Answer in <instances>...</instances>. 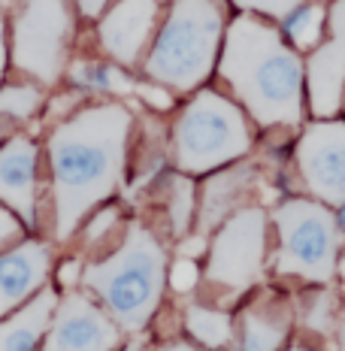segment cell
Segmentation results:
<instances>
[{"instance_id": "ac0fdd59", "label": "cell", "mask_w": 345, "mask_h": 351, "mask_svg": "<svg viewBox=\"0 0 345 351\" xmlns=\"http://www.w3.org/2000/svg\"><path fill=\"white\" fill-rule=\"evenodd\" d=\"M188 333L194 336L200 346L206 348H222L230 342V315L218 309H206V306H191L185 315Z\"/></svg>"}, {"instance_id": "4fadbf2b", "label": "cell", "mask_w": 345, "mask_h": 351, "mask_svg": "<svg viewBox=\"0 0 345 351\" xmlns=\"http://www.w3.org/2000/svg\"><path fill=\"white\" fill-rule=\"evenodd\" d=\"M49 252L43 243H25L0 254V315L16 309L46 279Z\"/></svg>"}, {"instance_id": "f546056e", "label": "cell", "mask_w": 345, "mask_h": 351, "mask_svg": "<svg viewBox=\"0 0 345 351\" xmlns=\"http://www.w3.org/2000/svg\"><path fill=\"white\" fill-rule=\"evenodd\" d=\"M336 351H345V318L336 324Z\"/></svg>"}, {"instance_id": "4dcf8cb0", "label": "cell", "mask_w": 345, "mask_h": 351, "mask_svg": "<svg viewBox=\"0 0 345 351\" xmlns=\"http://www.w3.org/2000/svg\"><path fill=\"white\" fill-rule=\"evenodd\" d=\"M158 351H197V348L185 346V342H170V346H160Z\"/></svg>"}, {"instance_id": "1f68e13d", "label": "cell", "mask_w": 345, "mask_h": 351, "mask_svg": "<svg viewBox=\"0 0 345 351\" xmlns=\"http://www.w3.org/2000/svg\"><path fill=\"white\" fill-rule=\"evenodd\" d=\"M6 64V43H3V21H0V73H3Z\"/></svg>"}, {"instance_id": "484cf974", "label": "cell", "mask_w": 345, "mask_h": 351, "mask_svg": "<svg viewBox=\"0 0 345 351\" xmlns=\"http://www.w3.org/2000/svg\"><path fill=\"white\" fill-rule=\"evenodd\" d=\"M115 218H119V212H115L112 206L104 209V212H100V215L91 221V228L85 230V239H88V243H97V237H104V233H106L109 228H112Z\"/></svg>"}, {"instance_id": "836d02e7", "label": "cell", "mask_w": 345, "mask_h": 351, "mask_svg": "<svg viewBox=\"0 0 345 351\" xmlns=\"http://www.w3.org/2000/svg\"><path fill=\"white\" fill-rule=\"evenodd\" d=\"M64 282H70L73 279V263H67V267H64V276H61Z\"/></svg>"}, {"instance_id": "603a6c76", "label": "cell", "mask_w": 345, "mask_h": 351, "mask_svg": "<svg viewBox=\"0 0 345 351\" xmlns=\"http://www.w3.org/2000/svg\"><path fill=\"white\" fill-rule=\"evenodd\" d=\"M336 318V303L330 294H312L309 306H306V324L318 333H327Z\"/></svg>"}, {"instance_id": "d6986e66", "label": "cell", "mask_w": 345, "mask_h": 351, "mask_svg": "<svg viewBox=\"0 0 345 351\" xmlns=\"http://www.w3.org/2000/svg\"><path fill=\"white\" fill-rule=\"evenodd\" d=\"M73 82L91 88V91H104V94H121L130 88L124 73L109 67V64H100V61H79L76 67H73Z\"/></svg>"}, {"instance_id": "9a60e30c", "label": "cell", "mask_w": 345, "mask_h": 351, "mask_svg": "<svg viewBox=\"0 0 345 351\" xmlns=\"http://www.w3.org/2000/svg\"><path fill=\"white\" fill-rule=\"evenodd\" d=\"M52 312H55V294L43 291L21 312H16L10 321L0 324V351H36L40 339L52 324Z\"/></svg>"}, {"instance_id": "5b68a950", "label": "cell", "mask_w": 345, "mask_h": 351, "mask_svg": "<svg viewBox=\"0 0 345 351\" xmlns=\"http://www.w3.org/2000/svg\"><path fill=\"white\" fill-rule=\"evenodd\" d=\"M248 152L246 119L212 91L197 94L176 121V160L188 173H206Z\"/></svg>"}, {"instance_id": "52a82bcc", "label": "cell", "mask_w": 345, "mask_h": 351, "mask_svg": "<svg viewBox=\"0 0 345 351\" xmlns=\"http://www.w3.org/2000/svg\"><path fill=\"white\" fill-rule=\"evenodd\" d=\"M70 40L67 0H25L16 21V64L43 82L61 76Z\"/></svg>"}, {"instance_id": "e575fe53", "label": "cell", "mask_w": 345, "mask_h": 351, "mask_svg": "<svg viewBox=\"0 0 345 351\" xmlns=\"http://www.w3.org/2000/svg\"><path fill=\"white\" fill-rule=\"evenodd\" d=\"M124 351H143V342H130V346L124 348Z\"/></svg>"}, {"instance_id": "8fae6325", "label": "cell", "mask_w": 345, "mask_h": 351, "mask_svg": "<svg viewBox=\"0 0 345 351\" xmlns=\"http://www.w3.org/2000/svg\"><path fill=\"white\" fill-rule=\"evenodd\" d=\"M345 91V0L330 10V40L309 61V97L315 115H333Z\"/></svg>"}, {"instance_id": "d4e9b609", "label": "cell", "mask_w": 345, "mask_h": 351, "mask_svg": "<svg viewBox=\"0 0 345 351\" xmlns=\"http://www.w3.org/2000/svg\"><path fill=\"white\" fill-rule=\"evenodd\" d=\"M197 285V263L194 261H179L173 267V288L176 291H188V288H194Z\"/></svg>"}, {"instance_id": "30bf717a", "label": "cell", "mask_w": 345, "mask_h": 351, "mask_svg": "<svg viewBox=\"0 0 345 351\" xmlns=\"http://www.w3.org/2000/svg\"><path fill=\"white\" fill-rule=\"evenodd\" d=\"M121 333L112 318L104 315L88 297L70 294L58 306L43 351H115Z\"/></svg>"}, {"instance_id": "ffe728a7", "label": "cell", "mask_w": 345, "mask_h": 351, "mask_svg": "<svg viewBox=\"0 0 345 351\" xmlns=\"http://www.w3.org/2000/svg\"><path fill=\"white\" fill-rule=\"evenodd\" d=\"M321 25H324V12H321V6H312V3L297 6V10H291L288 16H285V34H288L294 40V46H300V49H309L318 43Z\"/></svg>"}, {"instance_id": "7c38bea8", "label": "cell", "mask_w": 345, "mask_h": 351, "mask_svg": "<svg viewBox=\"0 0 345 351\" xmlns=\"http://www.w3.org/2000/svg\"><path fill=\"white\" fill-rule=\"evenodd\" d=\"M158 3L155 0H119L112 12L100 25V43L112 58L134 64L143 52L152 27H155Z\"/></svg>"}, {"instance_id": "f1b7e54d", "label": "cell", "mask_w": 345, "mask_h": 351, "mask_svg": "<svg viewBox=\"0 0 345 351\" xmlns=\"http://www.w3.org/2000/svg\"><path fill=\"white\" fill-rule=\"evenodd\" d=\"M104 6H106V0H79V10H82L85 16H97Z\"/></svg>"}, {"instance_id": "8d00e7d4", "label": "cell", "mask_w": 345, "mask_h": 351, "mask_svg": "<svg viewBox=\"0 0 345 351\" xmlns=\"http://www.w3.org/2000/svg\"><path fill=\"white\" fill-rule=\"evenodd\" d=\"M342 273H345V261H342Z\"/></svg>"}, {"instance_id": "2e32d148", "label": "cell", "mask_w": 345, "mask_h": 351, "mask_svg": "<svg viewBox=\"0 0 345 351\" xmlns=\"http://www.w3.org/2000/svg\"><path fill=\"white\" fill-rule=\"evenodd\" d=\"M254 179L252 167H237V170H224L203 185L200 197V228L212 230L230 215V209L242 200V194H248V185Z\"/></svg>"}, {"instance_id": "4316f807", "label": "cell", "mask_w": 345, "mask_h": 351, "mask_svg": "<svg viewBox=\"0 0 345 351\" xmlns=\"http://www.w3.org/2000/svg\"><path fill=\"white\" fill-rule=\"evenodd\" d=\"M19 233H21V224L6 209H0V248L12 243V239H19Z\"/></svg>"}, {"instance_id": "cb8c5ba5", "label": "cell", "mask_w": 345, "mask_h": 351, "mask_svg": "<svg viewBox=\"0 0 345 351\" xmlns=\"http://www.w3.org/2000/svg\"><path fill=\"white\" fill-rule=\"evenodd\" d=\"M242 10H258V12H267V16H278L285 19L291 10H297L300 0H233Z\"/></svg>"}, {"instance_id": "8992f818", "label": "cell", "mask_w": 345, "mask_h": 351, "mask_svg": "<svg viewBox=\"0 0 345 351\" xmlns=\"http://www.w3.org/2000/svg\"><path fill=\"white\" fill-rule=\"evenodd\" d=\"M276 224L282 233L278 273L327 282L336 263V218L312 200H288L276 212Z\"/></svg>"}, {"instance_id": "9c48e42d", "label": "cell", "mask_w": 345, "mask_h": 351, "mask_svg": "<svg viewBox=\"0 0 345 351\" xmlns=\"http://www.w3.org/2000/svg\"><path fill=\"white\" fill-rule=\"evenodd\" d=\"M297 160L306 185L318 200H345V124H312L300 140Z\"/></svg>"}, {"instance_id": "ba28073f", "label": "cell", "mask_w": 345, "mask_h": 351, "mask_svg": "<svg viewBox=\"0 0 345 351\" xmlns=\"http://www.w3.org/2000/svg\"><path fill=\"white\" fill-rule=\"evenodd\" d=\"M267 224L261 209H242L218 230L209 254V282L227 291H246L258 279L263 263Z\"/></svg>"}, {"instance_id": "d6a6232c", "label": "cell", "mask_w": 345, "mask_h": 351, "mask_svg": "<svg viewBox=\"0 0 345 351\" xmlns=\"http://www.w3.org/2000/svg\"><path fill=\"white\" fill-rule=\"evenodd\" d=\"M336 228H340L345 233V203H342V209H340V215H336Z\"/></svg>"}, {"instance_id": "3957f363", "label": "cell", "mask_w": 345, "mask_h": 351, "mask_svg": "<svg viewBox=\"0 0 345 351\" xmlns=\"http://www.w3.org/2000/svg\"><path fill=\"white\" fill-rule=\"evenodd\" d=\"M85 282L104 297L112 321L139 330L158 309L164 288V252L143 224H130L124 245L104 263L88 267Z\"/></svg>"}, {"instance_id": "d590c367", "label": "cell", "mask_w": 345, "mask_h": 351, "mask_svg": "<svg viewBox=\"0 0 345 351\" xmlns=\"http://www.w3.org/2000/svg\"><path fill=\"white\" fill-rule=\"evenodd\" d=\"M288 351H312V348H303V346H294V348H288Z\"/></svg>"}, {"instance_id": "7402d4cb", "label": "cell", "mask_w": 345, "mask_h": 351, "mask_svg": "<svg viewBox=\"0 0 345 351\" xmlns=\"http://www.w3.org/2000/svg\"><path fill=\"white\" fill-rule=\"evenodd\" d=\"M194 215V185L188 179H173V194H170V221L176 233H185Z\"/></svg>"}, {"instance_id": "277c9868", "label": "cell", "mask_w": 345, "mask_h": 351, "mask_svg": "<svg viewBox=\"0 0 345 351\" xmlns=\"http://www.w3.org/2000/svg\"><path fill=\"white\" fill-rule=\"evenodd\" d=\"M222 43V12L215 0H176L145 73L160 85L188 91L206 79Z\"/></svg>"}, {"instance_id": "7a4b0ae2", "label": "cell", "mask_w": 345, "mask_h": 351, "mask_svg": "<svg viewBox=\"0 0 345 351\" xmlns=\"http://www.w3.org/2000/svg\"><path fill=\"white\" fill-rule=\"evenodd\" d=\"M222 76L261 124L300 121V61L273 27L237 19L227 31Z\"/></svg>"}, {"instance_id": "44dd1931", "label": "cell", "mask_w": 345, "mask_h": 351, "mask_svg": "<svg viewBox=\"0 0 345 351\" xmlns=\"http://www.w3.org/2000/svg\"><path fill=\"white\" fill-rule=\"evenodd\" d=\"M40 106V91L34 85H6L0 91V115L12 119H27Z\"/></svg>"}, {"instance_id": "83f0119b", "label": "cell", "mask_w": 345, "mask_h": 351, "mask_svg": "<svg viewBox=\"0 0 345 351\" xmlns=\"http://www.w3.org/2000/svg\"><path fill=\"white\" fill-rule=\"evenodd\" d=\"M136 91L143 94V100H149V104L155 106V109H167V106L173 104V97H170V94H167V91H158L155 85H139Z\"/></svg>"}, {"instance_id": "5bb4252c", "label": "cell", "mask_w": 345, "mask_h": 351, "mask_svg": "<svg viewBox=\"0 0 345 351\" xmlns=\"http://www.w3.org/2000/svg\"><path fill=\"white\" fill-rule=\"evenodd\" d=\"M34 188H36V145L27 140H10L0 149V200L34 221Z\"/></svg>"}, {"instance_id": "6da1fadb", "label": "cell", "mask_w": 345, "mask_h": 351, "mask_svg": "<svg viewBox=\"0 0 345 351\" xmlns=\"http://www.w3.org/2000/svg\"><path fill=\"white\" fill-rule=\"evenodd\" d=\"M130 115L119 104L76 112L52 134L49 155L55 173L58 237L67 239L94 203L106 200L124 167Z\"/></svg>"}, {"instance_id": "e0dca14e", "label": "cell", "mask_w": 345, "mask_h": 351, "mask_svg": "<svg viewBox=\"0 0 345 351\" xmlns=\"http://www.w3.org/2000/svg\"><path fill=\"white\" fill-rule=\"evenodd\" d=\"M285 333H288V321H285V315L267 312L263 306H254V309L242 318L237 351H276L282 346Z\"/></svg>"}]
</instances>
